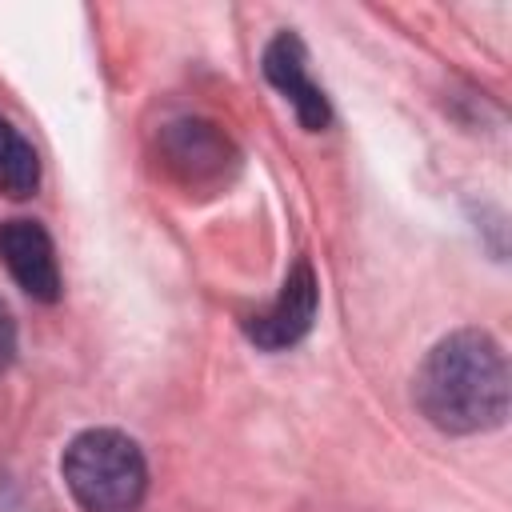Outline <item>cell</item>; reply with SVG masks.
Returning <instances> with one entry per match:
<instances>
[{
  "instance_id": "obj_8",
  "label": "cell",
  "mask_w": 512,
  "mask_h": 512,
  "mask_svg": "<svg viewBox=\"0 0 512 512\" xmlns=\"http://www.w3.org/2000/svg\"><path fill=\"white\" fill-rule=\"evenodd\" d=\"M12 356H16V320H12L8 304L0 300V372L12 364Z\"/></svg>"
},
{
  "instance_id": "obj_6",
  "label": "cell",
  "mask_w": 512,
  "mask_h": 512,
  "mask_svg": "<svg viewBox=\"0 0 512 512\" xmlns=\"http://www.w3.org/2000/svg\"><path fill=\"white\" fill-rule=\"evenodd\" d=\"M264 76L272 80L276 92H284V100H292L300 124L308 132H320L328 128L332 120V108H328V96L320 84H312L308 76V56H304V44L296 32H276L264 48Z\"/></svg>"
},
{
  "instance_id": "obj_7",
  "label": "cell",
  "mask_w": 512,
  "mask_h": 512,
  "mask_svg": "<svg viewBox=\"0 0 512 512\" xmlns=\"http://www.w3.org/2000/svg\"><path fill=\"white\" fill-rule=\"evenodd\" d=\"M40 184V156L36 148L24 140L20 128H12L8 120H0V192L12 200L32 196Z\"/></svg>"
},
{
  "instance_id": "obj_1",
  "label": "cell",
  "mask_w": 512,
  "mask_h": 512,
  "mask_svg": "<svg viewBox=\"0 0 512 512\" xmlns=\"http://www.w3.org/2000/svg\"><path fill=\"white\" fill-rule=\"evenodd\" d=\"M416 408L428 424L452 436H472L508 416V364L500 344L480 328L444 336L412 380Z\"/></svg>"
},
{
  "instance_id": "obj_5",
  "label": "cell",
  "mask_w": 512,
  "mask_h": 512,
  "mask_svg": "<svg viewBox=\"0 0 512 512\" xmlns=\"http://www.w3.org/2000/svg\"><path fill=\"white\" fill-rule=\"evenodd\" d=\"M0 260L12 272V280L40 304H52L60 296V264L52 236L36 220H4L0 224Z\"/></svg>"
},
{
  "instance_id": "obj_3",
  "label": "cell",
  "mask_w": 512,
  "mask_h": 512,
  "mask_svg": "<svg viewBox=\"0 0 512 512\" xmlns=\"http://www.w3.org/2000/svg\"><path fill=\"white\" fill-rule=\"evenodd\" d=\"M160 164L188 192H212L228 184L240 168L236 144L212 120H172L160 132Z\"/></svg>"
},
{
  "instance_id": "obj_4",
  "label": "cell",
  "mask_w": 512,
  "mask_h": 512,
  "mask_svg": "<svg viewBox=\"0 0 512 512\" xmlns=\"http://www.w3.org/2000/svg\"><path fill=\"white\" fill-rule=\"evenodd\" d=\"M316 304H320V284L308 260H296L276 292V300L248 320V340L260 344L264 352H280L292 348L296 340L308 336L312 320H316Z\"/></svg>"
},
{
  "instance_id": "obj_2",
  "label": "cell",
  "mask_w": 512,
  "mask_h": 512,
  "mask_svg": "<svg viewBox=\"0 0 512 512\" xmlns=\"http://www.w3.org/2000/svg\"><path fill=\"white\" fill-rule=\"evenodd\" d=\"M64 484L84 512H136L148 492V464L132 436L116 428L80 432L60 460Z\"/></svg>"
}]
</instances>
